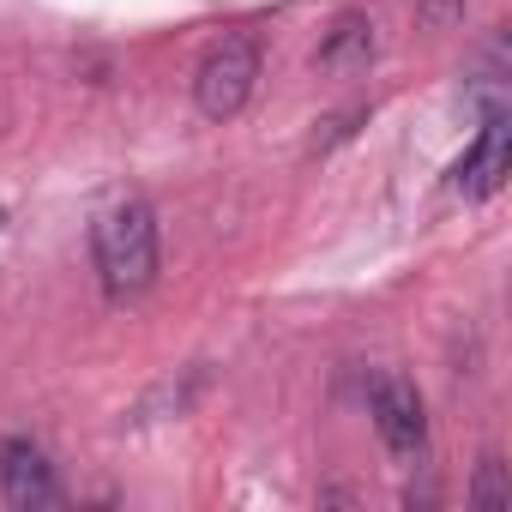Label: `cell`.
I'll use <instances>...</instances> for the list:
<instances>
[{"mask_svg": "<svg viewBox=\"0 0 512 512\" xmlns=\"http://www.w3.org/2000/svg\"><path fill=\"white\" fill-rule=\"evenodd\" d=\"M91 253H97V278L115 302H133L157 284V217L145 199H115L97 229H91Z\"/></svg>", "mask_w": 512, "mask_h": 512, "instance_id": "1", "label": "cell"}, {"mask_svg": "<svg viewBox=\"0 0 512 512\" xmlns=\"http://www.w3.org/2000/svg\"><path fill=\"white\" fill-rule=\"evenodd\" d=\"M368 410H374V428H380L392 458H422L428 452V410H422V392L410 380H374Z\"/></svg>", "mask_w": 512, "mask_h": 512, "instance_id": "3", "label": "cell"}, {"mask_svg": "<svg viewBox=\"0 0 512 512\" xmlns=\"http://www.w3.org/2000/svg\"><path fill=\"white\" fill-rule=\"evenodd\" d=\"M0 494H7V506H19V512H37V506L61 500L55 464H49V452L37 440H25V434L0 440Z\"/></svg>", "mask_w": 512, "mask_h": 512, "instance_id": "4", "label": "cell"}, {"mask_svg": "<svg viewBox=\"0 0 512 512\" xmlns=\"http://www.w3.org/2000/svg\"><path fill=\"white\" fill-rule=\"evenodd\" d=\"M416 19H422L428 31H440V25L464 19V0H422V7H416Z\"/></svg>", "mask_w": 512, "mask_h": 512, "instance_id": "8", "label": "cell"}, {"mask_svg": "<svg viewBox=\"0 0 512 512\" xmlns=\"http://www.w3.org/2000/svg\"><path fill=\"white\" fill-rule=\"evenodd\" d=\"M253 85H260V43L253 37H217L193 73V103L205 121H235L253 97Z\"/></svg>", "mask_w": 512, "mask_h": 512, "instance_id": "2", "label": "cell"}, {"mask_svg": "<svg viewBox=\"0 0 512 512\" xmlns=\"http://www.w3.org/2000/svg\"><path fill=\"white\" fill-rule=\"evenodd\" d=\"M506 175H512V127H506V115H488L482 133L470 139V151L452 163V193L488 199Z\"/></svg>", "mask_w": 512, "mask_h": 512, "instance_id": "5", "label": "cell"}, {"mask_svg": "<svg viewBox=\"0 0 512 512\" xmlns=\"http://www.w3.org/2000/svg\"><path fill=\"white\" fill-rule=\"evenodd\" d=\"M0 223H7V211H0Z\"/></svg>", "mask_w": 512, "mask_h": 512, "instance_id": "9", "label": "cell"}, {"mask_svg": "<svg viewBox=\"0 0 512 512\" xmlns=\"http://www.w3.org/2000/svg\"><path fill=\"white\" fill-rule=\"evenodd\" d=\"M470 500L476 506H512V482H506V464L488 452L482 464H476V482H470Z\"/></svg>", "mask_w": 512, "mask_h": 512, "instance_id": "7", "label": "cell"}, {"mask_svg": "<svg viewBox=\"0 0 512 512\" xmlns=\"http://www.w3.org/2000/svg\"><path fill=\"white\" fill-rule=\"evenodd\" d=\"M368 61H374V19L368 13H338L326 43H320V55H314V67L350 79V73H368Z\"/></svg>", "mask_w": 512, "mask_h": 512, "instance_id": "6", "label": "cell"}]
</instances>
